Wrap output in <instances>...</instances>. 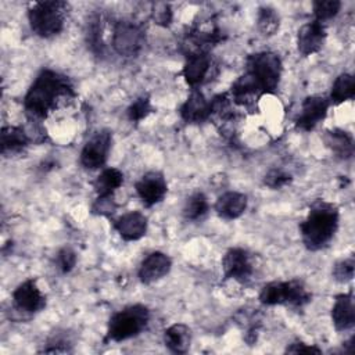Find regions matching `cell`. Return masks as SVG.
Instances as JSON below:
<instances>
[{
    "instance_id": "obj_5",
    "label": "cell",
    "mask_w": 355,
    "mask_h": 355,
    "mask_svg": "<svg viewBox=\"0 0 355 355\" xmlns=\"http://www.w3.org/2000/svg\"><path fill=\"white\" fill-rule=\"evenodd\" d=\"M282 60L273 51H259L251 54L245 61V72L259 85L263 94L273 93L282 76Z\"/></svg>"
},
{
    "instance_id": "obj_3",
    "label": "cell",
    "mask_w": 355,
    "mask_h": 355,
    "mask_svg": "<svg viewBox=\"0 0 355 355\" xmlns=\"http://www.w3.org/2000/svg\"><path fill=\"white\" fill-rule=\"evenodd\" d=\"M68 3L61 0L36 1L28 11V21L35 35L43 39L58 35L65 25Z\"/></svg>"
},
{
    "instance_id": "obj_32",
    "label": "cell",
    "mask_w": 355,
    "mask_h": 355,
    "mask_svg": "<svg viewBox=\"0 0 355 355\" xmlns=\"http://www.w3.org/2000/svg\"><path fill=\"white\" fill-rule=\"evenodd\" d=\"M290 182H291V175L287 173L286 171L277 169V168L270 169V171L265 175V178H263V184L268 186L269 189H273V190L280 189V187H284V186H287Z\"/></svg>"
},
{
    "instance_id": "obj_11",
    "label": "cell",
    "mask_w": 355,
    "mask_h": 355,
    "mask_svg": "<svg viewBox=\"0 0 355 355\" xmlns=\"http://www.w3.org/2000/svg\"><path fill=\"white\" fill-rule=\"evenodd\" d=\"M12 302L15 308L25 313L40 312L46 306V297L37 287L35 279H28L17 286L12 293Z\"/></svg>"
},
{
    "instance_id": "obj_12",
    "label": "cell",
    "mask_w": 355,
    "mask_h": 355,
    "mask_svg": "<svg viewBox=\"0 0 355 355\" xmlns=\"http://www.w3.org/2000/svg\"><path fill=\"white\" fill-rule=\"evenodd\" d=\"M136 193L140 200L147 205H155L161 202L168 191V184L164 175L158 171H150L144 173L135 184Z\"/></svg>"
},
{
    "instance_id": "obj_8",
    "label": "cell",
    "mask_w": 355,
    "mask_h": 355,
    "mask_svg": "<svg viewBox=\"0 0 355 355\" xmlns=\"http://www.w3.org/2000/svg\"><path fill=\"white\" fill-rule=\"evenodd\" d=\"M222 270L225 279H232L239 283H247L254 275V262L251 254L240 247L226 251L222 259Z\"/></svg>"
},
{
    "instance_id": "obj_10",
    "label": "cell",
    "mask_w": 355,
    "mask_h": 355,
    "mask_svg": "<svg viewBox=\"0 0 355 355\" xmlns=\"http://www.w3.org/2000/svg\"><path fill=\"white\" fill-rule=\"evenodd\" d=\"M329 105L330 101L323 96H308L302 101L301 111L295 119L297 129L304 132L315 129L316 125L326 118Z\"/></svg>"
},
{
    "instance_id": "obj_9",
    "label": "cell",
    "mask_w": 355,
    "mask_h": 355,
    "mask_svg": "<svg viewBox=\"0 0 355 355\" xmlns=\"http://www.w3.org/2000/svg\"><path fill=\"white\" fill-rule=\"evenodd\" d=\"M112 135L107 129H101L96 132L83 146L80 151V164L86 169H97L101 168L111 148Z\"/></svg>"
},
{
    "instance_id": "obj_22",
    "label": "cell",
    "mask_w": 355,
    "mask_h": 355,
    "mask_svg": "<svg viewBox=\"0 0 355 355\" xmlns=\"http://www.w3.org/2000/svg\"><path fill=\"white\" fill-rule=\"evenodd\" d=\"M326 146L338 157L343 159H348L354 155V139L351 133L341 130V129H333L326 132L324 135Z\"/></svg>"
},
{
    "instance_id": "obj_14",
    "label": "cell",
    "mask_w": 355,
    "mask_h": 355,
    "mask_svg": "<svg viewBox=\"0 0 355 355\" xmlns=\"http://www.w3.org/2000/svg\"><path fill=\"white\" fill-rule=\"evenodd\" d=\"M171 268H172L171 258L161 251H154L141 261L137 276L141 283L151 284L165 277L169 273Z\"/></svg>"
},
{
    "instance_id": "obj_7",
    "label": "cell",
    "mask_w": 355,
    "mask_h": 355,
    "mask_svg": "<svg viewBox=\"0 0 355 355\" xmlns=\"http://www.w3.org/2000/svg\"><path fill=\"white\" fill-rule=\"evenodd\" d=\"M146 44V33L141 24L121 19L112 31V47L122 57H137Z\"/></svg>"
},
{
    "instance_id": "obj_16",
    "label": "cell",
    "mask_w": 355,
    "mask_h": 355,
    "mask_svg": "<svg viewBox=\"0 0 355 355\" xmlns=\"http://www.w3.org/2000/svg\"><path fill=\"white\" fill-rule=\"evenodd\" d=\"M114 229L125 241H136L147 232V218L139 211H130L114 222Z\"/></svg>"
},
{
    "instance_id": "obj_2",
    "label": "cell",
    "mask_w": 355,
    "mask_h": 355,
    "mask_svg": "<svg viewBox=\"0 0 355 355\" xmlns=\"http://www.w3.org/2000/svg\"><path fill=\"white\" fill-rule=\"evenodd\" d=\"M338 208L324 200L315 201L306 218L300 223V233L304 245L309 251L324 248L338 229Z\"/></svg>"
},
{
    "instance_id": "obj_29",
    "label": "cell",
    "mask_w": 355,
    "mask_h": 355,
    "mask_svg": "<svg viewBox=\"0 0 355 355\" xmlns=\"http://www.w3.org/2000/svg\"><path fill=\"white\" fill-rule=\"evenodd\" d=\"M313 15L315 21L324 22L333 17H336L341 8V1L338 0H318L313 1Z\"/></svg>"
},
{
    "instance_id": "obj_34",
    "label": "cell",
    "mask_w": 355,
    "mask_h": 355,
    "mask_svg": "<svg viewBox=\"0 0 355 355\" xmlns=\"http://www.w3.org/2000/svg\"><path fill=\"white\" fill-rule=\"evenodd\" d=\"M115 209H116V202L114 201L112 196L97 197V200L92 205L93 214L103 215V216H110L111 214H114Z\"/></svg>"
},
{
    "instance_id": "obj_4",
    "label": "cell",
    "mask_w": 355,
    "mask_h": 355,
    "mask_svg": "<svg viewBox=\"0 0 355 355\" xmlns=\"http://www.w3.org/2000/svg\"><path fill=\"white\" fill-rule=\"evenodd\" d=\"M150 311L146 305L135 304L115 312L108 322L107 338L115 343L139 336L148 324Z\"/></svg>"
},
{
    "instance_id": "obj_26",
    "label": "cell",
    "mask_w": 355,
    "mask_h": 355,
    "mask_svg": "<svg viewBox=\"0 0 355 355\" xmlns=\"http://www.w3.org/2000/svg\"><path fill=\"white\" fill-rule=\"evenodd\" d=\"M280 25V19L277 12L272 7H261L258 10V18H257V26L258 31L263 36H272L277 32Z\"/></svg>"
},
{
    "instance_id": "obj_23",
    "label": "cell",
    "mask_w": 355,
    "mask_h": 355,
    "mask_svg": "<svg viewBox=\"0 0 355 355\" xmlns=\"http://www.w3.org/2000/svg\"><path fill=\"white\" fill-rule=\"evenodd\" d=\"M123 183V173L116 168H105L93 182L94 191L97 197L112 196L116 189H119Z\"/></svg>"
},
{
    "instance_id": "obj_31",
    "label": "cell",
    "mask_w": 355,
    "mask_h": 355,
    "mask_svg": "<svg viewBox=\"0 0 355 355\" xmlns=\"http://www.w3.org/2000/svg\"><path fill=\"white\" fill-rule=\"evenodd\" d=\"M354 268H355L354 257H349L336 262L333 266L331 275L338 283H347L354 277Z\"/></svg>"
},
{
    "instance_id": "obj_35",
    "label": "cell",
    "mask_w": 355,
    "mask_h": 355,
    "mask_svg": "<svg viewBox=\"0 0 355 355\" xmlns=\"http://www.w3.org/2000/svg\"><path fill=\"white\" fill-rule=\"evenodd\" d=\"M69 341L68 338H64L61 336H55L49 338L47 345L42 349V352H50V354H65V352H71L69 348Z\"/></svg>"
},
{
    "instance_id": "obj_17",
    "label": "cell",
    "mask_w": 355,
    "mask_h": 355,
    "mask_svg": "<svg viewBox=\"0 0 355 355\" xmlns=\"http://www.w3.org/2000/svg\"><path fill=\"white\" fill-rule=\"evenodd\" d=\"M180 116L186 123H201L209 119V101L198 89H193L180 107Z\"/></svg>"
},
{
    "instance_id": "obj_19",
    "label": "cell",
    "mask_w": 355,
    "mask_h": 355,
    "mask_svg": "<svg viewBox=\"0 0 355 355\" xmlns=\"http://www.w3.org/2000/svg\"><path fill=\"white\" fill-rule=\"evenodd\" d=\"M247 208V196L239 191H226L218 197L215 202L216 214L226 219L233 220L240 218Z\"/></svg>"
},
{
    "instance_id": "obj_1",
    "label": "cell",
    "mask_w": 355,
    "mask_h": 355,
    "mask_svg": "<svg viewBox=\"0 0 355 355\" xmlns=\"http://www.w3.org/2000/svg\"><path fill=\"white\" fill-rule=\"evenodd\" d=\"M73 85L68 76L43 69L24 97V108L32 118H46L64 98H73Z\"/></svg>"
},
{
    "instance_id": "obj_28",
    "label": "cell",
    "mask_w": 355,
    "mask_h": 355,
    "mask_svg": "<svg viewBox=\"0 0 355 355\" xmlns=\"http://www.w3.org/2000/svg\"><path fill=\"white\" fill-rule=\"evenodd\" d=\"M154 111L153 105H151V100L148 96H140L137 97L128 108V118L132 123H139L143 119H146L148 116V114H151Z\"/></svg>"
},
{
    "instance_id": "obj_25",
    "label": "cell",
    "mask_w": 355,
    "mask_h": 355,
    "mask_svg": "<svg viewBox=\"0 0 355 355\" xmlns=\"http://www.w3.org/2000/svg\"><path fill=\"white\" fill-rule=\"evenodd\" d=\"M209 204L204 193L197 191L191 194L183 205V216L186 220H198L208 212Z\"/></svg>"
},
{
    "instance_id": "obj_24",
    "label": "cell",
    "mask_w": 355,
    "mask_h": 355,
    "mask_svg": "<svg viewBox=\"0 0 355 355\" xmlns=\"http://www.w3.org/2000/svg\"><path fill=\"white\" fill-rule=\"evenodd\" d=\"M355 94V82L351 73H341L336 78L330 92V103L341 104L347 100H352Z\"/></svg>"
},
{
    "instance_id": "obj_30",
    "label": "cell",
    "mask_w": 355,
    "mask_h": 355,
    "mask_svg": "<svg viewBox=\"0 0 355 355\" xmlns=\"http://www.w3.org/2000/svg\"><path fill=\"white\" fill-rule=\"evenodd\" d=\"M150 12H151L153 21H154L157 25L164 26V28H166V26L171 25L172 18H173V12H172L171 4L162 3V1L153 3Z\"/></svg>"
},
{
    "instance_id": "obj_33",
    "label": "cell",
    "mask_w": 355,
    "mask_h": 355,
    "mask_svg": "<svg viewBox=\"0 0 355 355\" xmlns=\"http://www.w3.org/2000/svg\"><path fill=\"white\" fill-rule=\"evenodd\" d=\"M55 263L57 268L62 272V273H68L73 269V266L76 265V254L73 250L64 247L58 251L57 257H55Z\"/></svg>"
},
{
    "instance_id": "obj_20",
    "label": "cell",
    "mask_w": 355,
    "mask_h": 355,
    "mask_svg": "<svg viewBox=\"0 0 355 355\" xmlns=\"http://www.w3.org/2000/svg\"><path fill=\"white\" fill-rule=\"evenodd\" d=\"M164 343L169 351L175 354H184L190 348L191 330L183 323H175L164 331Z\"/></svg>"
},
{
    "instance_id": "obj_27",
    "label": "cell",
    "mask_w": 355,
    "mask_h": 355,
    "mask_svg": "<svg viewBox=\"0 0 355 355\" xmlns=\"http://www.w3.org/2000/svg\"><path fill=\"white\" fill-rule=\"evenodd\" d=\"M86 42L90 46L92 51L96 54H101L104 49L103 37H101V18L98 15H93L87 22L86 28Z\"/></svg>"
},
{
    "instance_id": "obj_18",
    "label": "cell",
    "mask_w": 355,
    "mask_h": 355,
    "mask_svg": "<svg viewBox=\"0 0 355 355\" xmlns=\"http://www.w3.org/2000/svg\"><path fill=\"white\" fill-rule=\"evenodd\" d=\"M211 64H212V60L208 53H198V54L189 55L182 71V75L186 83L190 87L197 89L205 80L211 69Z\"/></svg>"
},
{
    "instance_id": "obj_15",
    "label": "cell",
    "mask_w": 355,
    "mask_h": 355,
    "mask_svg": "<svg viewBox=\"0 0 355 355\" xmlns=\"http://www.w3.org/2000/svg\"><path fill=\"white\" fill-rule=\"evenodd\" d=\"M331 320L338 331H347L355 324V306H354V293L338 294L334 300L331 308Z\"/></svg>"
},
{
    "instance_id": "obj_36",
    "label": "cell",
    "mask_w": 355,
    "mask_h": 355,
    "mask_svg": "<svg viewBox=\"0 0 355 355\" xmlns=\"http://www.w3.org/2000/svg\"><path fill=\"white\" fill-rule=\"evenodd\" d=\"M286 352H290V354H320L322 349L315 345L306 344L304 341H294L286 348Z\"/></svg>"
},
{
    "instance_id": "obj_6",
    "label": "cell",
    "mask_w": 355,
    "mask_h": 355,
    "mask_svg": "<svg viewBox=\"0 0 355 355\" xmlns=\"http://www.w3.org/2000/svg\"><path fill=\"white\" fill-rule=\"evenodd\" d=\"M312 298L301 280L293 279L286 282H270L259 293V301L263 305H290L304 306Z\"/></svg>"
},
{
    "instance_id": "obj_13",
    "label": "cell",
    "mask_w": 355,
    "mask_h": 355,
    "mask_svg": "<svg viewBox=\"0 0 355 355\" xmlns=\"http://www.w3.org/2000/svg\"><path fill=\"white\" fill-rule=\"evenodd\" d=\"M326 40V28L319 21H312L302 25L297 33V49L302 55L318 53Z\"/></svg>"
},
{
    "instance_id": "obj_21",
    "label": "cell",
    "mask_w": 355,
    "mask_h": 355,
    "mask_svg": "<svg viewBox=\"0 0 355 355\" xmlns=\"http://www.w3.org/2000/svg\"><path fill=\"white\" fill-rule=\"evenodd\" d=\"M29 144V137L21 126H4L1 129V154H15L26 148Z\"/></svg>"
}]
</instances>
